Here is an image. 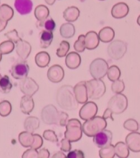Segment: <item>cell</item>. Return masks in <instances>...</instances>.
<instances>
[{
	"label": "cell",
	"mask_w": 140,
	"mask_h": 158,
	"mask_svg": "<svg viewBox=\"0 0 140 158\" xmlns=\"http://www.w3.org/2000/svg\"><path fill=\"white\" fill-rule=\"evenodd\" d=\"M56 100L60 108L66 110H73L78 108L73 88L70 85H64L58 89Z\"/></svg>",
	"instance_id": "obj_1"
},
{
	"label": "cell",
	"mask_w": 140,
	"mask_h": 158,
	"mask_svg": "<svg viewBox=\"0 0 140 158\" xmlns=\"http://www.w3.org/2000/svg\"><path fill=\"white\" fill-rule=\"evenodd\" d=\"M107 126L106 119L103 117H95L86 120L82 128L84 133L88 137H94L97 133L105 130Z\"/></svg>",
	"instance_id": "obj_2"
},
{
	"label": "cell",
	"mask_w": 140,
	"mask_h": 158,
	"mask_svg": "<svg viewBox=\"0 0 140 158\" xmlns=\"http://www.w3.org/2000/svg\"><path fill=\"white\" fill-rule=\"evenodd\" d=\"M88 98L97 100L103 96L106 92V86L101 79H92L86 82Z\"/></svg>",
	"instance_id": "obj_3"
},
{
	"label": "cell",
	"mask_w": 140,
	"mask_h": 158,
	"mask_svg": "<svg viewBox=\"0 0 140 158\" xmlns=\"http://www.w3.org/2000/svg\"><path fill=\"white\" fill-rule=\"evenodd\" d=\"M83 132L80 120L77 119H71L67 122L64 137L71 142H76L81 139Z\"/></svg>",
	"instance_id": "obj_4"
},
{
	"label": "cell",
	"mask_w": 140,
	"mask_h": 158,
	"mask_svg": "<svg viewBox=\"0 0 140 158\" xmlns=\"http://www.w3.org/2000/svg\"><path fill=\"white\" fill-rule=\"evenodd\" d=\"M127 107V98L122 93L116 94L109 100L108 103V108L111 111L113 114H122L124 113Z\"/></svg>",
	"instance_id": "obj_5"
},
{
	"label": "cell",
	"mask_w": 140,
	"mask_h": 158,
	"mask_svg": "<svg viewBox=\"0 0 140 158\" xmlns=\"http://www.w3.org/2000/svg\"><path fill=\"white\" fill-rule=\"evenodd\" d=\"M60 115V111H58L54 105H48L41 110V120L44 123L48 125L56 124L59 126Z\"/></svg>",
	"instance_id": "obj_6"
},
{
	"label": "cell",
	"mask_w": 140,
	"mask_h": 158,
	"mask_svg": "<svg viewBox=\"0 0 140 158\" xmlns=\"http://www.w3.org/2000/svg\"><path fill=\"white\" fill-rule=\"evenodd\" d=\"M108 69L107 62L102 58L95 59L90 65V73L94 79L104 78L107 74Z\"/></svg>",
	"instance_id": "obj_7"
},
{
	"label": "cell",
	"mask_w": 140,
	"mask_h": 158,
	"mask_svg": "<svg viewBox=\"0 0 140 158\" xmlns=\"http://www.w3.org/2000/svg\"><path fill=\"white\" fill-rule=\"evenodd\" d=\"M127 51V44L121 40H115L111 43L107 48V52L111 58L119 60L124 56Z\"/></svg>",
	"instance_id": "obj_8"
},
{
	"label": "cell",
	"mask_w": 140,
	"mask_h": 158,
	"mask_svg": "<svg viewBox=\"0 0 140 158\" xmlns=\"http://www.w3.org/2000/svg\"><path fill=\"white\" fill-rule=\"evenodd\" d=\"M19 87L24 95L30 96L34 95L39 89L38 84L30 77L21 79L19 83Z\"/></svg>",
	"instance_id": "obj_9"
},
{
	"label": "cell",
	"mask_w": 140,
	"mask_h": 158,
	"mask_svg": "<svg viewBox=\"0 0 140 158\" xmlns=\"http://www.w3.org/2000/svg\"><path fill=\"white\" fill-rule=\"evenodd\" d=\"M98 108L97 105L92 101L86 102L80 109L79 116L84 120H89L95 117L98 113Z\"/></svg>",
	"instance_id": "obj_10"
},
{
	"label": "cell",
	"mask_w": 140,
	"mask_h": 158,
	"mask_svg": "<svg viewBox=\"0 0 140 158\" xmlns=\"http://www.w3.org/2000/svg\"><path fill=\"white\" fill-rule=\"evenodd\" d=\"M113 135L111 131L104 130L94 136L93 141L99 148H102L111 144Z\"/></svg>",
	"instance_id": "obj_11"
},
{
	"label": "cell",
	"mask_w": 140,
	"mask_h": 158,
	"mask_svg": "<svg viewBox=\"0 0 140 158\" xmlns=\"http://www.w3.org/2000/svg\"><path fill=\"white\" fill-rule=\"evenodd\" d=\"M29 72V65L25 61L14 64L11 68V75L14 78L16 79L21 80L25 78Z\"/></svg>",
	"instance_id": "obj_12"
},
{
	"label": "cell",
	"mask_w": 140,
	"mask_h": 158,
	"mask_svg": "<svg viewBox=\"0 0 140 158\" xmlns=\"http://www.w3.org/2000/svg\"><path fill=\"white\" fill-rule=\"evenodd\" d=\"M73 91L79 104H85L88 100L89 98L85 81H81L77 83L73 87Z\"/></svg>",
	"instance_id": "obj_13"
},
{
	"label": "cell",
	"mask_w": 140,
	"mask_h": 158,
	"mask_svg": "<svg viewBox=\"0 0 140 158\" xmlns=\"http://www.w3.org/2000/svg\"><path fill=\"white\" fill-rule=\"evenodd\" d=\"M47 77L52 82H60L64 78V71L60 65H54L49 68Z\"/></svg>",
	"instance_id": "obj_14"
},
{
	"label": "cell",
	"mask_w": 140,
	"mask_h": 158,
	"mask_svg": "<svg viewBox=\"0 0 140 158\" xmlns=\"http://www.w3.org/2000/svg\"><path fill=\"white\" fill-rule=\"evenodd\" d=\"M126 143L132 152H140V133L132 132L129 133L126 137Z\"/></svg>",
	"instance_id": "obj_15"
},
{
	"label": "cell",
	"mask_w": 140,
	"mask_h": 158,
	"mask_svg": "<svg viewBox=\"0 0 140 158\" xmlns=\"http://www.w3.org/2000/svg\"><path fill=\"white\" fill-rule=\"evenodd\" d=\"M15 48L16 54L22 60L28 59L32 51V46L29 42L21 39L16 43Z\"/></svg>",
	"instance_id": "obj_16"
},
{
	"label": "cell",
	"mask_w": 140,
	"mask_h": 158,
	"mask_svg": "<svg viewBox=\"0 0 140 158\" xmlns=\"http://www.w3.org/2000/svg\"><path fill=\"white\" fill-rule=\"evenodd\" d=\"M129 11V7L127 3L119 2L112 7L111 15L115 19H122L127 15Z\"/></svg>",
	"instance_id": "obj_17"
},
{
	"label": "cell",
	"mask_w": 140,
	"mask_h": 158,
	"mask_svg": "<svg viewBox=\"0 0 140 158\" xmlns=\"http://www.w3.org/2000/svg\"><path fill=\"white\" fill-rule=\"evenodd\" d=\"M14 6L21 15H26L32 11L33 5L31 0H15Z\"/></svg>",
	"instance_id": "obj_18"
},
{
	"label": "cell",
	"mask_w": 140,
	"mask_h": 158,
	"mask_svg": "<svg viewBox=\"0 0 140 158\" xmlns=\"http://www.w3.org/2000/svg\"><path fill=\"white\" fill-rule=\"evenodd\" d=\"M85 46L87 50H92L99 46V40L98 35L95 31H89L85 35Z\"/></svg>",
	"instance_id": "obj_19"
},
{
	"label": "cell",
	"mask_w": 140,
	"mask_h": 158,
	"mask_svg": "<svg viewBox=\"0 0 140 158\" xmlns=\"http://www.w3.org/2000/svg\"><path fill=\"white\" fill-rule=\"evenodd\" d=\"M81 56L76 52H71L67 54L65 63L69 69H75L79 67L81 64Z\"/></svg>",
	"instance_id": "obj_20"
},
{
	"label": "cell",
	"mask_w": 140,
	"mask_h": 158,
	"mask_svg": "<svg viewBox=\"0 0 140 158\" xmlns=\"http://www.w3.org/2000/svg\"><path fill=\"white\" fill-rule=\"evenodd\" d=\"M34 108V102L32 96L25 95L22 96L20 101V109L22 113L29 114Z\"/></svg>",
	"instance_id": "obj_21"
},
{
	"label": "cell",
	"mask_w": 140,
	"mask_h": 158,
	"mask_svg": "<svg viewBox=\"0 0 140 158\" xmlns=\"http://www.w3.org/2000/svg\"><path fill=\"white\" fill-rule=\"evenodd\" d=\"M98 36L100 41L108 43L113 41L115 38V31L110 27H105L99 31Z\"/></svg>",
	"instance_id": "obj_22"
},
{
	"label": "cell",
	"mask_w": 140,
	"mask_h": 158,
	"mask_svg": "<svg viewBox=\"0 0 140 158\" xmlns=\"http://www.w3.org/2000/svg\"><path fill=\"white\" fill-rule=\"evenodd\" d=\"M80 13V10L76 7H68L64 11V18L68 22H73L77 20Z\"/></svg>",
	"instance_id": "obj_23"
},
{
	"label": "cell",
	"mask_w": 140,
	"mask_h": 158,
	"mask_svg": "<svg viewBox=\"0 0 140 158\" xmlns=\"http://www.w3.org/2000/svg\"><path fill=\"white\" fill-rule=\"evenodd\" d=\"M40 125V121L37 117H27L24 123V127L26 130L31 133H33L35 130L38 129Z\"/></svg>",
	"instance_id": "obj_24"
},
{
	"label": "cell",
	"mask_w": 140,
	"mask_h": 158,
	"mask_svg": "<svg viewBox=\"0 0 140 158\" xmlns=\"http://www.w3.org/2000/svg\"><path fill=\"white\" fill-rule=\"evenodd\" d=\"M35 61L38 67L44 68L49 65L51 61V57L48 52L41 51L36 55Z\"/></svg>",
	"instance_id": "obj_25"
},
{
	"label": "cell",
	"mask_w": 140,
	"mask_h": 158,
	"mask_svg": "<svg viewBox=\"0 0 140 158\" xmlns=\"http://www.w3.org/2000/svg\"><path fill=\"white\" fill-rule=\"evenodd\" d=\"M19 141L24 148L31 147L34 141V136L28 131L22 132L19 135Z\"/></svg>",
	"instance_id": "obj_26"
},
{
	"label": "cell",
	"mask_w": 140,
	"mask_h": 158,
	"mask_svg": "<svg viewBox=\"0 0 140 158\" xmlns=\"http://www.w3.org/2000/svg\"><path fill=\"white\" fill-rule=\"evenodd\" d=\"M14 14V10L9 5L2 4L0 6V19L2 21L8 22L13 18Z\"/></svg>",
	"instance_id": "obj_27"
},
{
	"label": "cell",
	"mask_w": 140,
	"mask_h": 158,
	"mask_svg": "<svg viewBox=\"0 0 140 158\" xmlns=\"http://www.w3.org/2000/svg\"><path fill=\"white\" fill-rule=\"evenodd\" d=\"M60 35L63 38H70L75 34V26L70 23H64L60 29Z\"/></svg>",
	"instance_id": "obj_28"
},
{
	"label": "cell",
	"mask_w": 140,
	"mask_h": 158,
	"mask_svg": "<svg viewBox=\"0 0 140 158\" xmlns=\"http://www.w3.org/2000/svg\"><path fill=\"white\" fill-rule=\"evenodd\" d=\"M115 154L118 158H126L130 155L129 148L126 143L118 142L115 146Z\"/></svg>",
	"instance_id": "obj_29"
},
{
	"label": "cell",
	"mask_w": 140,
	"mask_h": 158,
	"mask_svg": "<svg viewBox=\"0 0 140 158\" xmlns=\"http://www.w3.org/2000/svg\"><path fill=\"white\" fill-rule=\"evenodd\" d=\"M34 15L37 19L40 22H43L49 15V10L44 5H39L35 7Z\"/></svg>",
	"instance_id": "obj_30"
},
{
	"label": "cell",
	"mask_w": 140,
	"mask_h": 158,
	"mask_svg": "<svg viewBox=\"0 0 140 158\" xmlns=\"http://www.w3.org/2000/svg\"><path fill=\"white\" fill-rule=\"evenodd\" d=\"M53 38V35L52 31H48L47 30L43 31L41 35V47L43 48H48L51 45Z\"/></svg>",
	"instance_id": "obj_31"
},
{
	"label": "cell",
	"mask_w": 140,
	"mask_h": 158,
	"mask_svg": "<svg viewBox=\"0 0 140 158\" xmlns=\"http://www.w3.org/2000/svg\"><path fill=\"white\" fill-rule=\"evenodd\" d=\"M13 87V84L9 76L5 75L0 79V91L4 94L10 92Z\"/></svg>",
	"instance_id": "obj_32"
},
{
	"label": "cell",
	"mask_w": 140,
	"mask_h": 158,
	"mask_svg": "<svg viewBox=\"0 0 140 158\" xmlns=\"http://www.w3.org/2000/svg\"><path fill=\"white\" fill-rule=\"evenodd\" d=\"M115 155V146L111 144L102 148L99 150V155L101 158H113Z\"/></svg>",
	"instance_id": "obj_33"
},
{
	"label": "cell",
	"mask_w": 140,
	"mask_h": 158,
	"mask_svg": "<svg viewBox=\"0 0 140 158\" xmlns=\"http://www.w3.org/2000/svg\"><path fill=\"white\" fill-rule=\"evenodd\" d=\"M107 74L108 78L113 82L119 79L121 76V70L117 65H111L109 68Z\"/></svg>",
	"instance_id": "obj_34"
},
{
	"label": "cell",
	"mask_w": 140,
	"mask_h": 158,
	"mask_svg": "<svg viewBox=\"0 0 140 158\" xmlns=\"http://www.w3.org/2000/svg\"><path fill=\"white\" fill-rule=\"evenodd\" d=\"M15 48V44L13 41L8 40L0 44V52L2 55L10 54Z\"/></svg>",
	"instance_id": "obj_35"
},
{
	"label": "cell",
	"mask_w": 140,
	"mask_h": 158,
	"mask_svg": "<svg viewBox=\"0 0 140 158\" xmlns=\"http://www.w3.org/2000/svg\"><path fill=\"white\" fill-rule=\"evenodd\" d=\"M12 110V106L10 102L7 100L0 102V115L6 117L10 115Z\"/></svg>",
	"instance_id": "obj_36"
},
{
	"label": "cell",
	"mask_w": 140,
	"mask_h": 158,
	"mask_svg": "<svg viewBox=\"0 0 140 158\" xmlns=\"http://www.w3.org/2000/svg\"><path fill=\"white\" fill-rule=\"evenodd\" d=\"M70 44L68 42L63 41L60 42L59 48H58L56 54L58 57H63L67 55L70 50Z\"/></svg>",
	"instance_id": "obj_37"
},
{
	"label": "cell",
	"mask_w": 140,
	"mask_h": 158,
	"mask_svg": "<svg viewBox=\"0 0 140 158\" xmlns=\"http://www.w3.org/2000/svg\"><path fill=\"white\" fill-rule=\"evenodd\" d=\"M85 35H80L77 41L75 42L73 45V48L77 52H83L85 50L86 46H85Z\"/></svg>",
	"instance_id": "obj_38"
},
{
	"label": "cell",
	"mask_w": 140,
	"mask_h": 158,
	"mask_svg": "<svg viewBox=\"0 0 140 158\" xmlns=\"http://www.w3.org/2000/svg\"><path fill=\"white\" fill-rule=\"evenodd\" d=\"M123 127L126 130L130 132H136L139 129L138 122L132 118L126 120L123 124Z\"/></svg>",
	"instance_id": "obj_39"
},
{
	"label": "cell",
	"mask_w": 140,
	"mask_h": 158,
	"mask_svg": "<svg viewBox=\"0 0 140 158\" xmlns=\"http://www.w3.org/2000/svg\"><path fill=\"white\" fill-rule=\"evenodd\" d=\"M111 91L115 94L122 93L125 89L124 82L119 79L115 81L111 84Z\"/></svg>",
	"instance_id": "obj_40"
},
{
	"label": "cell",
	"mask_w": 140,
	"mask_h": 158,
	"mask_svg": "<svg viewBox=\"0 0 140 158\" xmlns=\"http://www.w3.org/2000/svg\"><path fill=\"white\" fill-rule=\"evenodd\" d=\"M43 136L45 139L52 142H57L58 141L57 136L52 130H45L43 132Z\"/></svg>",
	"instance_id": "obj_41"
},
{
	"label": "cell",
	"mask_w": 140,
	"mask_h": 158,
	"mask_svg": "<svg viewBox=\"0 0 140 158\" xmlns=\"http://www.w3.org/2000/svg\"><path fill=\"white\" fill-rule=\"evenodd\" d=\"M5 35L9 40L13 41L14 44H16L21 40L16 29H13L9 32H7L5 34Z\"/></svg>",
	"instance_id": "obj_42"
},
{
	"label": "cell",
	"mask_w": 140,
	"mask_h": 158,
	"mask_svg": "<svg viewBox=\"0 0 140 158\" xmlns=\"http://www.w3.org/2000/svg\"><path fill=\"white\" fill-rule=\"evenodd\" d=\"M34 141L30 148L33 149L38 150L40 149L43 145V140L41 136L38 134H34Z\"/></svg>",
	"instance_id": "obj_43"
},
{
	"label": "cell",
	"mask_w": 140,
	"mask_h": 158,
	"mask_svg": "<svg viewBox=\"0 0 140 158\" xmlns=\"http://www.w3.org/2000/svg\"><path fill=\"white\" fill-rule=\"evenodd\" d=\"M22 158H38V152L36 149H28L23 153Z\"/></svg>",
	"instance_id": "obj_44"
},
{
	"label": "cell",
	"mask_w": 140,
	"mask_h": 158,
	"mask_svg": "<svg viewBox=\"0 0 140 158\" xmlns=\"http://www.w3.org/2000/svg\"><path fill=\"white\" fill-rule=\"evenodd\" d=\"M60 144H61L60 150L64 152H70L71 149V148H72L71 142L68 139H66L65 137H64V139H63L61 140Z\"/></svg>",
	"instance_id": "obj_45"
},
{
	"label": "cell",
	"mask_w": 140,
	"mask_h": 158,
	"mask_svg": "<svg viewBox=\"0 0 140 158\" xmlns=\"http://www.w3.org/2000/svg\"><path fill=\"white\" fill-rule=\"evenodd\" d=\"M67 158H85L84 154L81 150H75L72 152H69L67 156Z\"/></svg>",
	"instance_id": "obj_46"
},
{
	"label": "cell",
	"mask_w": 140,
	"mask_h": 158,
	"mask_svg": "<svg viewBox=\"0 0 140 158\" xmlns=\"http://www.w3.org/2000/svg\"><path fill=\"white\" fill-rule=\"evenodd\" d=\"M68 121V115L66 113L60 111L59 126L62 127L66 126Z\"/></svg>",
	"instance_id": "obj_47"
},
{
	"label": "cell",
	"mask_w": 140,
	"mask_h": 158,
	"mask_svg": "<svg viewBox=\"0 0 140 158\" xmlns=\"http://www.w3.org/2000/svg\"><path fill=\"white\" fill-rule=\"evenodd\" d=\"M56 27V23L52 19H48L45 23V28L47 31H53Z\"/></svg>",
	"instance_id": "obj_48"
},
{
	"label": "cell",
	"mask_w": 140,
	"mask_h": 158,
	"mask_svg": "<svg viewBox=\"0 0 140 158\" xmlns=\"http://www.w3.org/2000/svg\"><path fill=\"white\" fill-rule=\"evenodd\" d=\"M50 153L47 149H41L38 152V158H49Z\"/></svg>",
	"instance_id": "obj_49"
},
{
	"label": "cell",
	"mask_w": 140,
	"mask_h": 158,
	"mask_svg": "<svg viewBox=\"0 0 140 158\" xmlns=\"http://www.w3.org/2000/svg\"><path fill=\"white\" fill-rule=\"evenodd\" d=\"M112 112H111V111L108 109V108H107L106 110H105V111H104V114H103V117L105 119H109V118H110V119H111V120H114V118H113V116H112Z\"/></svg>",
	"instance_id": "obj_50"
},
{
	"label": "cell",
	"mask_w": 140,
	"mask_h": 158,
	"mask_svg": "<svg viewBox=\"0 0 140 158\" xmlns=\"http://www.w3.org/2000/svg\"><path fill=\"white\" fill-rule=\"evenodd\" d=\"M52 158H67V156L62 152H58L52 156Z\"/></svg>",
	"instance_id": "obj_51"
},
{
	"label": "cell",
	"mask_w": 140,
	"mask_h": 158,
	"mask_svg": "<svg viewBox=\"0 0 140 158\" xmlns=\"http://www.w3.org/2000/svg\"><path fill=\"white\" fill-rule=\"evenodd\" d=\"M7 25V22H3L0 19V32L3 31V30L6 28Z\"/></svg>",
	"instance_id": "obj_52"
},
{
	"label": "cell",
	"mask_w": 140,
	"mask_h": 158,
	"mask_svg": "<svg viewBox=\"0 0 140 158\" xmlns=\"http://www.w3.org/2000/svg\"><path fill=\"white\" fill-rule=\"evenodd\" d=\"M46 3H47L49 5H53L56 0H45Z\"/></svg>",
	"instance_id": "obj_53"
},
{
	"label": "cell",
	"mask_w": 140,
	"mask_h": 158,
	"mask_svg": "<svg viewBox=\"0 0 140 158\" xmlns=\"http://www.w3.org/2000/svg\"><path fill=\"white\" fill-rule=\"evenodd\" d=\"M137 24L140 26V15L138 17L137 20Z\"/></svg>",
	"instance_id": "obj_54"
},
{
	"label": "cell",
	"mask_w": 140,
	"mask_h": 158,
	"mask_svg": "<svg viewBox=\"0 0 140 158\" xmlns=\"http://www.w3.org/2000/svg\"><path fill=\"white\" fill-rule=\"evenodd\" d=\"M2 54L0 52V61L2 60Z\"/></svg>",
	"instance_id": "obj_55"
},
{
	"label": "cell",
	"mask_w": 140,
	"mask_h": 158,
	"mask_svg": "<svg viewBox=\"0 0 140 158\" xmlns=\"http://www.w3.org/2000/svg\"><path fill=\"white\" fill-rule=\"evenodd\" d=\"M2 77H1V74H0V79H1V78Z\"/></svg>",
	"instance_id": "obj_56"
},
{
	"label": "cell",
	"mask_w": 140,
	"mask_h": 158,
	"mask_svg": "<svg viewBox=\"0 0 140 158\" xmlns=\"http://www.w3.org/2000/svg\"><path fill=\"white\" fill-rule=\"evenodd\" d=\"M100 1H104V0H100Z\"/></svg>",
	"instance_id": "obj_57"
},
{
	"label": "cell",
	"mask_w": 140,
	"mask_h": 158,
	"mask_svg": "<svg viewBox=\"0 0 140 158\" xmlns=\"http://www.w3.org/2000/svg\"><path fill=\"white\" fill-rule=\"evenodd\" d=\"M138 1H140V0H138Z\"/></svg>",
	"instance_id": "obj_58"
}]
</instances>
